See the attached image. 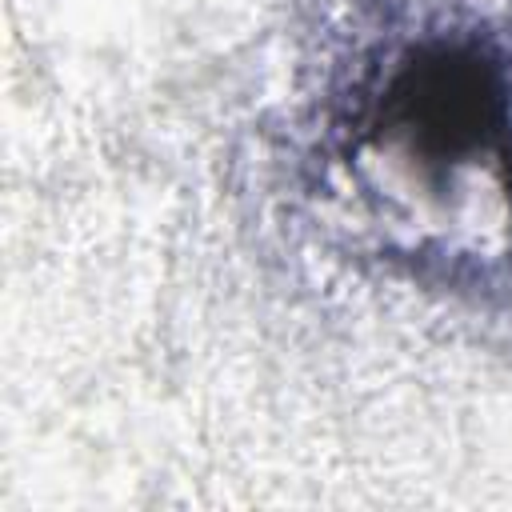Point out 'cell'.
<instances>
[{"instance_id":"1","label":"cell","mask_w":512,"mask_h":512,"mask_svg":"<svg viewBox=\"0 0 512 512\" xmlns=\"http://www.w3.org/2000/svg\"><path fill=\"white\" fill-rule=\"evenodd\" d=\"M300 164L368 260L420 288L512 296V20L384 0L304 100Z\"/></svg>"}]
</instances>
